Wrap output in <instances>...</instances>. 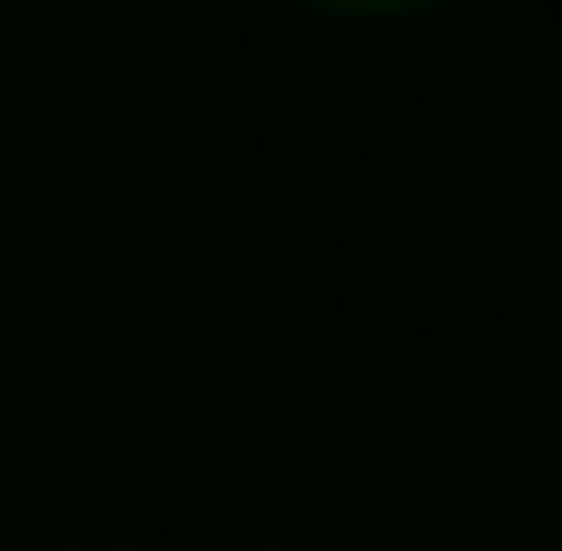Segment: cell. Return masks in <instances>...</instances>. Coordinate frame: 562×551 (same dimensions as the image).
<instances>
[{"mask_svg":"<svg viewBox=\"0 0 562 551\" xmlns=\"http://www.w3.org/2000/svg\"><path fill=\"white\" fill-rule=\"evenodd\" d=\"M334 12H425V0H334Z\"/></svg>","mask_w":562,"mask_h":551,"instance_id":"cell-1","label":"cell"}]
</instances>
